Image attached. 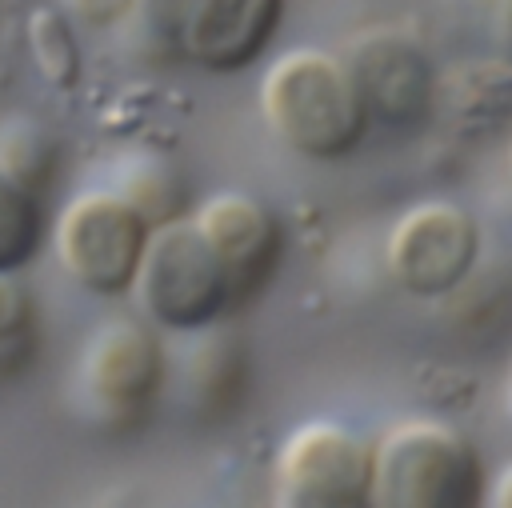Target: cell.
<instances>
[{"instance_id":"6da1fadb","label":"cell","mask_w":512,"mask_h":508,"mask_svg":"<svg viewBox=\"0 0 512 508\" xmlns=\"http://www.w3.org/2000/svg\"><path fill=\"white\" fill-rule=\"evenodd\" d=\"M260 112L272 136L308 160L352 156L372 124L348 60L320 48H288L268 64Z\"/></svg>"},{"instance_id":"7a4b0ae2","label":"cell","mask_w":512,"mask_h":508,"mask_svg":"<svg viewBox=\"0 0 512 508\" xmlns=\"http://www.w3.org/2000/svg\"><path fill=\"white\" fill-rule=\"evenodd\" d=\"M484 496V456L460 428L432 416H408L372 440V504L476 508Z\"/></svg>"},{"instance_id":"3957f363","label":"cell","mask_w":512,"mask_h":508,"mask_svg":"<svg viewBox=\"0 0 512 508\" xmlns=\"http://www.w3.org/2000/svg\"><path fill=\"white\" fill-rule=\"evenodd\" d=\"M132 292L144 316L164 332H204L232 312L224 264L196 216H172L152 228Z\"/></svg>"},{"instance_id":"277c9868","label":"cell","mask_w":512,"mask_h":508,"mask_svg":"<svg viewBox=\"0 0 512 508\" xmlns=\"http://www.w3.org/2000/svg\"><path fill=\"white\" fill-rule=\"evenodd\" d=\"M152 224L116 188H92L64 204L56 220V256L92 296H124L136 284Z\"/></svg>"},{"instance_id":"5b68a950","label":"cell","mask_w":512,"mask_h":508,"mask_svg":"<svg viewBox=\"0 0 512 508\" xmlns=\"http://www.w3.org/2000/svg\"><path fill=\"white\" fill-rule=\"evenodd\" d=\"M280 508H360L372 500V444L336 420L292 428L272 460Z\"/></svg>"},{"instance_id":"8992f818","label":"cell","mask_w":512,"mask_h":508,"mask_svg":"<svg viewBox=\"0 0 512 508\" xmlns=\"http://www.w3.org/2000/svg\"><path fill=\"white\" fill-rule=\"evenodd\" d=\"M480 260V224L468 208L452 200H420L404 208L384 240L388 276L420 296H452Z\"/></svg>"},{"instance_id":"52a82bcc","label":"cell","mask_w":512,"mask_h":508,"mask_svg":"<svg viewBox=\"0 0 512 508\" xmlns=\"http://www.w3.org/2000/svg\"><path fill=\"white\" fill-rule=\"evenodd\" d=\"M80 396L88 408L112 424H136L164 384V348L156 332L132 316H112L92 328L80 352Z\"/></svg>"},{"instance_id":"ba28073f","label":"cell","mask_w":512,"mask_h":508,"mask_svg":"<svg viewBox=\"0 0 512 508\" xmlns=\"http://www.w3.org/2000/svg\"><path fill=\"white\" fill-rule=\"evenodd\" d=\"M192 216L224 264V276L232 288V312L252 304L272 284L284 260L280 216L248 192H216Z\"/></svg>"},{"instance_id":"9c48e42d","label":"cell","mask_w":512,"mask_h":508,"mask_svg":"<svg viewBox=\"0 0 512 508\" xmlns=\"http://www.w3.org/2000/svg\"><path fill=\"white\" fill-rule=\"evenodd\" d=\"M344 60L352 68V80L372 120L404 128V124L424 120L436 108V72L412 36L396 28L360 32L348 44Z\"/></svg>"},{"instance_id":"30bf717a","label":"cell","mask_w":512,"mask_h":508,"mask_svg":"<svg viewBox=\"0 0 512 508\" xmlns=\"http://www.w3.org/2000/svg\"><path fill=\"white\" fill-rule=\"evenodd\" d=\"M284 0H196L180 56L204 72H244L280 32Z\"/></svg>"},{"instance_id":"8fae6325","label":"cell","mask_w":512,"mask_h":508,"mask_svg":"<svg viewBox=\"0 0 512 508\" xmlns=\"http://www.w3.org/2000/svg\"><path fill=\"white\" fill-rule=\"evenodd\" d=\"M436 104L448 108L452 124L488 132L512 112V60L508 64H464L452 76L436 80Z\"/></svg>"},{"instance_id":"7c38bea8","label":"cell","mask_w":512,"mask_h":508,"mask_svg":"<svg viewBox=\"0 0 512 508\" xmlns=\"http://www.w3.org/2000/svg\"><path fill=\"white\" fill-rule=\"evenodd\" d=\"M44 240V208L40 192L20 184L0 168V272H20L32 264Z\"/></svg>"},{"instance_id":"4fadbf2b","label":"cell","mask_w":512,"mask_h":508,"mask_svg":"<svg viewBox=\"0 0 512 508\" xmlns=\"http://www.w3.org/2000/svg\"><path fill=\"white\" fill-rule=\"evenodd\" d=\"M0 168L12 172L32 192H44L56 172V140L44 124L28 116L0 120Z\"/></svg>"},{"instance_id":"5bb4252c","label":"cell","mask_w":512,"mask_h":508,"mask_svg":"<svg viewBox=\"0 0 512 508\" xmlns=\"http://www.w3.org/2000/svg\"><path fill=\"white\" fill-rule=\"evenodd\" d=\"M120 196H128L144 216L148 224H164L172 216H184V204H188V188H184V176L160 160V156H144V160H132L120 188Z\"/></svg>"},{"instance_id":"9a60e30c","label":"cell","mask_w":512,"mask_h":508,"mask_svg":"<svg viewBox=\"0 0 512 508\" xmlns=\"http://www.w3.org/2000/svg\"><path fill=\"white\" fill-rule=\"evenodd\" d=\"M36 340V300L16 272H0V368L24 364Z\"/></svg>"},{"instance_id":"2e32d148","label":"cell","mask_w":512,"mask_h":508,"mask_svg":"<svg viewBox=\"0 0 512 508\" xmlns=\"http://www.w3.org/2000/svg\"><path fill=\"white\" fill-rule=\"evenodd\" d=\"M28 32H32V56H36L40 72L56 88H72L80 76V52H76L68 20L60 12H36Z\"/></svg>"},{"instance_id":"e0dca14e","label":"cell","mask_w":512,"mask_h":508,"mask_svg":"<svg viewBox=\"0 0 512 508\" xmlns=\"http://www.w3.org/2000/svg\"><path fill=\"white\" fill-rule=\"evenodd\" d=\"M196 0H136L132 16L140 24V36L148 40V48H164V52H180L184 44V24L192 16Z\"/></svg>"},{"instance_id":"ac0fdd59","label":"cell","mask_w":512,"mask_h":508,"mask_svg":"<svg viewBox=\"0 0 512 508\" xmlns=\"http://www.w3.org/2000/svg\"><path fill=\"white\" fill-rule=\"evenodd\" d=\"M132 4L136 0H64V8L76 20L92 24V28H108V24L124 20V16H132Z\"/></svg>"},{"instance_id":"d6986e66","label":"cell","mask_w":512,"mask_h":508,"mask_svg":"<svg viewBox=\"0 0 512 508\" xmlns=\"http://www.w3.org/2000/svg\"><path fill=\"white\" fill-rule=\"evenodd\" d=\"M492 28H496V40H500L504 56L512 60V0H496V12H492Z\"/></svg>"},{"instance_id":"ffe728a7","label":"cell","mask_w":512,"mask_h":508,"mask_svg":"<svg viewBox=\"0 0 512 508\" xmlns=\"http://www.w3.org/2000/svg\"><path fill=\"white\" fill-rule=\"evenodd\" d=\"M484 504H492V508H512V460H508V468L488 484Z\"/></svg>"},{"instance_id":"44dd1931","label":"cell","mask_w":512,"mask_h":508,"mask_svg":"<svg viewBox=\"0 0 512 508\" xmlns=\"http://www.w3.org/2000/svg\"><path fill=\"white\" fill-rule=\"evenodd\" d=\"M504 412L512 420V360H508V372H504Z\"/></svg>"},{"instance_id":"7402d4cb","label":"cell","mask_w":512,"mask_h":508,"mask_svg":"<svg viewBox=\"0 0 512 508\" xmlns=\"http://www.w3.org/2000/svg\"><path fill=\"white\" fill-rule=\"evenodd\" d=\"M508 172H512V144H508Z\"/></svg>"}]
</instances>
